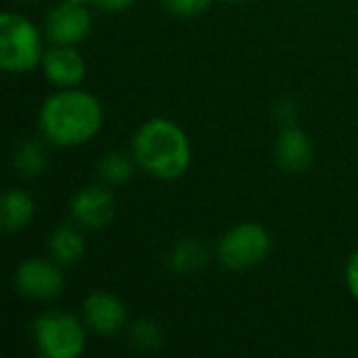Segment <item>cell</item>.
<instances>
[{"label":"cell","instance_id":"cell-17","mask_svg":"<svg viewBox=\"0 0 358 358\" xmlns=\"http://www.w3.org/2000/svg\"><path fill=\"white\" fill-rule=\"evenodd\" d=\"M130 338L132 344L141 350H155L162 344V329L155 321L151 319H141L132 323L130 327Z\"/></svg>","mask_w":358,"mask_h":358},{"label":"cell","instance_id":"cell-22","mask_svg":"<svg viewBox=\"0 0 358 358\" xmlns=\"http://www.w3.org/2000/svg\"><path fill=\"white\" fill-rule=\"evenodd\" d=\"M67 2H76V4H84V2H88V0H67Z\"/></svg>","mask_w":358,"mask_h":358},{"label":"cell","instance_id":"cell-15","mask_svg":"<svg viewBox=\"0 0 358 358\" xmlns=\"http://www.w3.org/2000/svg\"><path fill=\"white\" fill-rule=\"evenodd\" d=\"M13 164H15V170L23 178H38L46 170V155H44L42 145L34 138H25L17 147Z\"/></svg>","mask_w":358,"mask_h":358},{"label":"cell","instance_id":"cell-12","mask_svg":"<svg viewBox=\"0 0 358 358\" xmlns=\"http://www.w3.org/2000/svg\"><path fill=\"white\" fill-rule=\"evenodd\" d=\"M36 214L34 199L19 189H8L2 195V231L19 233L23 231Z\"/></svg>","mask_w":358,"mask_h":358},{"label":"cell","instance_id":"cell-14","mask_svg":"<svg viewBox=\"0 0 358 358\" xmlns=\"http://www.w3.org/2000/svg\"><path fill=\"white\" fill-rule=\"evenodd\" d=\"M210 254L203 241L182 239L170 254V266L178 275H191L208 262Z\"/></svg>","mask_w":358,"mask_h":358},{"label":"cell","instance_id":"cell-11","mask_svg":"<svg viewBox=\"0 0 358 358\" xmlns=\"http://www.w3.org/2000/svg\"><path fill=\"white\" fill-rule=\"evenodd\" d=\"M313 159V143L308 134L296 126H285L277 138V162L287 172H302Z\"/></svg>","mask_w":358,"mask_h":358},{"label":"cell","instance_id":"cell-19","mask_svg":"<svg viewBox=\"0 0 358 358\" xmlns=\"http://www.w3.org/2000/svg\"><path fill=\"white\" fill-rule=\"evenodd\" d=\"M346 285H348L350 294L358 300V252L348 260V266H346Z\"/></svg>","mask_w":358,"mask_h":358},{"label":"cell","instance_id":"cell-6","mask_svg":"<svg viewBox=\"0 0 358 358\" xmlns=\"http://www.w3.org/2000/svg\"><path fill=\"white\" fill-rule=\"evenodd\" d=\"M15 287L21 296L29 300H55L63 294L65 277L63 273L46 260H25L15 273Z\"/></svg>","mask_w":358,"mask_h":358},{"label":"cell","instance_id":"cell-21","mask_svg":"<svg viewBox=\"0 0 358 358\" xmlns=\"http://www.w3.org/2000/svg\"><path fill=\"white\" fill-rule=\"evenodd\" d=\"M279 117L285 122V124H292L294 122V117H296V113H298V109L292 105V103H283V105H279Z\"/></svg>","mask_w":358,"mask_h":358},{"label":"cell","instance_id":"cell-3","mask_svg":"<svg viewBox=\"0 0 358 358\" xmlns=\"http://www.w3.org/2000/svg\"><path fill=\"white\" fill-rule=\"evenodd\" d=\"M42 40L36 25L17 13L0 17V65L6 71L23 73L42 61Z\"/></svg>","mask_w":358,"mask_h":358},{"label":"cell","instance_id":"cell-10","mask_svg":"<svg viewBox=\"0 0 358 358\" xmlns=\"http://www.w3.org/2000/svg\"><path fill=\"white\" fill-rule=\"evenodd\" d=\"M84 315H86V323L96 334L103 336H111L126 325L124 304L107 292L90 294L84 302Z\"/></svg>","mask_w":358,"mask_h":358},{"label":"cell","instance_id":"cell-20","mask_svg":"<svg viewBox=\"0 0 358 358\" xmlns=\"http://www.w3.org/2000/svg\"><path fill=\"white\" fill-rule=\"evenodd\" d=\"M99 8L103 10H109V13H120V10H126L128 6H132L134 0H92Z\"/></svg>","mask_w":358,"mask_h":358},{"label":"cell","instance_id":"cell-2","mask_svg":"<svg viewBox=\"0 0 358 358\" xmlns=\"http://www.w3.org/2000/svg\"><path fill=\"white\" fill-rule=\"evenodd\" d=\"M134 162L155 178H180L191 164V143L185 130L166 117L145 122L132 138Z\"/></svg>","mask_w":358,"mask_h":358},{"label":"cell","instance_id":"cell-18","mask_svg":"<svg viewBox=\"0 0 358 358\" xmlns=\"http://www.w3.org/2000/svg\"><path fill=\"white\" fill-rule=\"evenodd\" d=\"M212 0H164V4L176 13V15H182V17H191V15H199L203 13L208 6H210Z\"/></svg>","mask_w":358,"mask_h":358},{"label":"cell","instance_id":"cell-1","mask_svg":"<svg viewBox=\"0 0 358 358\" xmlns=\"http://www.w3.org/2000/svg\"><path fill=\"white\" fill-rule=\"evenodd\" d=\"M103 126L101 103L84 90H61L50 94L40 109V128L57 147L88 143Z\"/></svg>","mask_w":358,"mask_h":358},{"label":"cell","instance_id":"cell-5","mask_svg":"<svg viewBox=\"0 0 358 358\" xmlns=\"http://www.w3.org/2000/svg\"><path fill=\"white\" fill-rule=\"evenodd\" d=\"M271 252V235L258 222H241L233 227L218 245L220 262L231 271H243L260 264Z\"/></svg>","mask_w":358,"mask_h":358},{"label":"cell","instance_id":"cell-9","mask_svg":"<svg viewBox=\"0 0 358 358\" xmlns=\"http://www.w3.org/2000/svg\"><path fill=\"white\" fill-rule=\"evenodd\" d=\"M42 69H44V76L52 84L63 86V88H71V86H76L78 82L84 80L86 61L73 46L55 44L50 50L44 52Z\"/></svg>","mask_w":358,"mask_h":358},{"label":"cell","instance_id":"cell-8","mask_svg":"<svg viewBox=\"0 0 358 358\" xmlns=\"http://www.w3.org/2000/svg\"><path fill=\"white\" fill-rule=\"evenodd\" d=\"M115 197L105 187L80 189L71 199V214L84 229H105L115 216Z\"/></svg>","mask_w":358,"mask_h":358},{"label":"cell","instance_id":"cell-13","mask_svg":"<svg viewBox=\"0 0 358 358\" xmlns=\"http://www.w3.org/2000/svg\"><path fill=\"white\" fill-rule=\"evenodd\" d=\"M48 250H50V256L55 258V262L73 264L84 256L86 243H84V237L76 229L59 227L48 239Z\"/></svg>","mask_w":358,"mask_h":358},{"label":"cell","instance_id":"cell-4","mask_svg":"<svg viewBox=\"0 0 358 358\" xmlns=\"http://www.w3.org/2000/svg\"><path fill=\"white\" fill-rule=\"evenodd\" d=\"M34 338L40 355L46 358H76L86 346L82 323L73 315L59 310L44 313L36 319Z\"/></svg>","mask_w":358,"mask_h":358},{"label":"cell","instance_id":"cell-7","mask_svg":"<svg viewBox=\"0 0 358 358\" xmlns=\"http://www.w3.org/2000/svg\"><path fill=\"white\" fill-rule=\"evenodd\" d=\"M90 27L92 19L84 4L67 0L63 4H57L46 17V36L52 44L76 46L90 34Z\"/></svg>","mask_w":358,"mask_h":358},{"label":"cell","instance_id":"cell-16","mask_svg":"<svg viewBox=\"0 0 358 358\" xmlns=\"http://www.w3.org/2000/svg\"><path fill=\"white\" fill-rule=\"evenodd\" d=\"M132 170H134L132 159L124 153H117V151L105 153L101 157V162L96 164V174L107 185H124L126 180H130Z\"/></svg>","mask_w":358,"mask_h":358}]
</instances>
